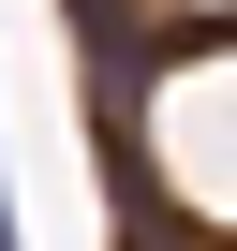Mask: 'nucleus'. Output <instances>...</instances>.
<instances>
[{
    "label": "nucleus",
    "mask_w": 237,
    "mask_h": 251,
    "mask_svg": "<svg viewBox=\"0 0 237 251\" xmlns=\"http://www.w3.org/2000/svg\"><path fill=\"white\" fill-rule=\"evenodd\" d=\"M0 251H30V236H15V192H0Z\"/></svg>",
    "instance_id": "obj_1"
}]
</instances>
